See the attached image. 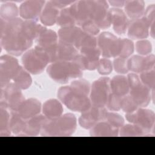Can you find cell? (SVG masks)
<instances>
[{"mask_svg":"<svg viewBox=\"0 0 155 155\" xmlns=\"http://www.w3.org/2000/svg\"><path fill=\"white\" fill-rule=\"evenodd\" d=\"M23 22L19 18L7 21L1 19V45L12 55L19 56L32 45L33 41L24 31Z\"/></svg>","mask_w":155,"mask_h":155,"instance_id":"1","label":"cell"},{"mask_svg":"<svg viewBox=\"0 0 155 155\" xmlns=\"http://www.w3.org/2000/svg\"><path fill=\"white\" fill-rule=\"evenodd\" d=\"M89 93V82L84 79H79L73 82L69 86L60 88L58 96L70 110L82 113L91 106L90 98L88 97Z\"/></svg>","mask_w":155,"mask_h":155,"instance_id":"2","label":"cell"},{"mask_svg":"<svg viewBox=\"0 0 155 155\" xmlns=\"http://www.w3.org/2000/svg\"><path fill=\"white\" fill-rule=\"evenodd\" d=\"M76 128V118L71 113H66L55 119H47L41 135L45 136H67L71 135Z\"/></svg>","mask_w":155,"mask_h":155,"instance_id":"3","label":"cell"},{"mask_svg":"<svg viewBox=\"0 0 155 155\" xmlns=\"http://www.w3.org/2000/svg\"><path fill=\"white\" fill-rule=\"evenodd\" d=\"M48 74L54 81L66 83L73 78L82 76V70L73 61H59L51 63L47 70Z\"/></svg>","mask_w":155,"mask_h":155,"instance_id":"4","label":"cell"},{"mask_svg":"<svg viewBox=\"0 0 155 155\" xmlns=\"http://www.w3.org/2000/svg\"><path fill=\"white\" fill-rule=\"evenodd\" d=\"M22 62L27 71L36 74L41 73L44 70L50 63V59L44 50L35 47V48L28 50L24 54Z\"/></svg>","mask_w":155,"mask_h":155,"instance_id":"5","label":"cell"},{"mask_svg":"<svg viewBox=\"0 0 155 155\" xmlns=\"http://www.w3.org/2000/svg\"><path fill=\"white\" fill-rule=\"evenodd\" d=\"M130 96L138 107H146L151 100L150 90L140 81L139 77L134 73L128 74L127 77Z\"/></svg>","mask_w":155,"mask_h":155,"instance_id":"6","label":"cell"},{"mask_svg":"<svg viewBox=\"0 0 155 155\" xmlns=\"http://www.w3.org/2000/svg\"><path fill=\"white\" fill-rule=\"evenodd\" d=\"M110 82L109 78L103 77L93 83L90 95L91 105L99 108H104L107 106L111 94Z\"/></svg>","mask_w":155,"mask_h":155,"instance_id":"7","label":"cell"},{"mask_svg":"<svg viewBox=\"0 0 155 155\" xmlns=\"http://www.w3.org/2000/svg\"><path fill=\"white\" fill-rule=\"evenodd\" d=\"M1 88V107L18 111L20 105L25 101L20 89L15 83H10Z\"/></svg>","mask_w":155,"mask_h":155,"instance_id":"8","label":"cell"},{"mask_svg":"<svg viewBox=\"0 0 155 155\" xmlns=\"http://www.w3.org/2000/svg\"><path fill=\"white\" fill-rule=\"evenodd\" d=\"M125 116L128 122L139 127L145 134L154 129L155 116L152 110L137 108L132 113H127Z\"/></svg>","mask_w":155,"mask_h":155,"instance_id":"9","label":"cell"},{"mask_svg":"<svg viewBox=\"0 0 155 155\" xmlns=\"http://www.w3.org/2000/svg\"><path fill=\"white\" fill-rule=\"evenodd\" d=\"M97 45L104 58L117 57L119 53L120 38L110 32H102L97 38Z\"/></svg>","mask_w":155,"mask_h":155,"instance_id":"10","label":"cell"},{"mask_svg":"<svg viewBox=\"0 0 155 155\" xmlns=\"http://www.w3.org/2000/svg\"><path fill=\"white\" fill-rule=\"evenodd\" d=\"M101 55V51L97 47L83 48L80 50V53L72 61L81 70H93L97 68Z\"/></svg>","mask_w":155,"mask_h":155,"instance_id":"11","label":"cell"},{"mask_svg":"<svg viewBox=\"0 0 155 155\" xmlns=\"http://www.w3.org/2000/svg\"><path fill=\"white\" fill-rule=\"evenodd\" d=\"M21 66L18 60L12 56L3 55L0 59L1 87L4 88L13 80Z\"/></svg>","mask_w":155,"mask_h":155,"instance_id":"12","label":"cell"},{"mask_svg":"<svg viewBox=\"0 0 155 155\" xmlns=\"http://www.w3.org/2000/svg\"><path fill=\"white\" fill-rule=\"evenodd\" d=\"M90 21L100 29L108 28L111 25L108 16V4L106 1H91Z\"/></svg>","mask_w":155,"mask_h":155,"instance_id":"13","label":"cell"},{"mask_svg":"<svg viewBox=\"0 0 155 155\" xmlns=\"http://www.w3.org/2000/svg\"><path fill=\"white\" fill-rule=\"evenodd\" d=\"M45 52L47 54L50 63L59 61H72L78 54V50L75 47L60 41Z\"/></svg>","mask_w":155,"mask_h":155,"instance_id":"14","label":"cell"},{"mask_svg":"<svg viewBox=\"0 0 155 155\" xmlns=\"http://www.w3.org/2000/svg\"><path fill=\"white\" fill-rule=\"evenodd\" d=\"M107 110L91 105L87 110L82 113L79 119L80 125L85 129H91L97 123L104 120Z\"/></svg>","mask_w":155,"mask_h":155,"instance_id":"15","label":"cell"},{"mask_svg":"<svg viewBox=\"0 0 155 155\" xmlns=\"http://www.w3.org/2000/svg\"><path fill=\"white\" fill-rule=\"evenodd\" d=\"M45 3V1L40 0L24 1L20 5L19 15L25 20L36 21L40 18Z\"/></svg>","mask_w":155,"mask_h":155,"instance_id":"16","label":"cell"},{"mask_svg":"<svg viewBox=\"0 0 155 155\" xmlns=\"http://www.w3.org/2000/svg\"><path fill=\"white\" fill-rule=\"evenodd\" d=\"M91 7V1H75L69 7L76 24L81 26L85 22L90 21Z\"/></svg>","mask_w":155,"mask_h":155,"instance_id":"17","label":"cell"},{"mask_svg":"<svg viewBox=\"0 0 155 155\" xmlns=\"http://www.w3.org/2000/svg\"><path fill=\"white\" fill-rule=\"evenodd\" d=\"M154 56L150 54L145 57L134 55L128 59V68L134 73H142L154 69Z\"/></svg>","mask_w":155,"mask_h":155,"instance_id":"18","label":"cell"},{"mask_svg":"<svg viewBox=\"0 0 155 155\" xmlns=\"http://www.w3.org/2000/svg\"><path fill=\"white\" fill-rule=\"evenodd\" d=\"M108 16L115 33L118 35L125 34L130 21L124 12L120 8L113 7L108 10Z\"/></svg>","mask_w":155,"mask_h":155,"instance_id":"19","label":"cell"},{"mask_svg":"<svg viewBox=\"0 0 155 155\" xmlns=\"http://www.w3.org/2000/svg\"><path fill=\"white\" fill-rule=\"evenodd\" d=\"M150 25L142 17L131 20L128 26V36L132 39H142L148 37Z\"/></svg>","mask_w":155,"mask_h":155,"instance_id":"20","label":"cell"},{"mask_svg":"<svg viewBox=\"0 0 155 155\" xmlns=\"http://www.w3.org/2000/svg\"><path fill=\"white\" fill-rule=\"evenodd\" d=\"M83 31L76 26L62 27L58 31L59 41L75 47Z\"/></svg>","mask_w":155,"mask_h":155,"instance_id":"21","label":"cell"},{"mask_svg":"<svg viewBox=\"0 0 155 155\" xmlns=\"http://www.w3.org/2000/svg\"><path fill=\"white\" fill-rule=\"evenodd\" d=\"M41 109V102L36 99L30 98L22 103L17 112L24 119L28 120L38 115Z\"/></svg>","mask_w":155,"mask_h":155,"instance_id":"22","label":"cell"},{"mask_svg":"<svg viewBox=\"0 0 155 155\" xmlns=\"http://www.w3.org/2000/svg\"><path fill=\"white\" fill-rule=\"evenodd\" d=\"M58 36L51 30H48L45 28L36 38V47L46 51L58 42Z\"/></svg>","mask_w":155,"mask_h":155,"instance_id":"23","label":"cell"},{"mask_svg":"<svg viewBox=\"0 0 155 155\" xmlns=\"http://www.w3.org/2000/svg\"><path fill=\"white\" fill-rule=\"evenodd\" d=\"M47 118L44 115H37L25 121L24 130L21 135L36 136L41 131Z\"/></svg>","mask_w":155,"mask_h":155,"instance_id":"24","label":"cell"},{"mask_svg":"<svg viewBox=\"0 0 155 155\" xmlns=\"http://www.w3.org/2000/svg\"><path fill=\"white\" fill-rule=\"evenodd\" d=\"M124 13L131 20L140 18L145 12V2L142 0L125 1Z\"/></svg>","mask_w":155,"mask_h":155,"instance_id":"25","label":"cell"},{"mask_svg":"<svg viewBox=\"0 0 155 155\" xmlns=\"http://www.w3.org/2000/svg\"><path fill=\"white\" fill-rule=\"evenodd\" d=\"M111 93L120 96H126L130 90L127 78L122 75L115 76L110 82Z\"/></svg>","mask_w":155,"mask_h":155,"instance_id":"26","label":"cell"},{"mask_svg":"<svg viewBox=\"0 0 155 155\" xmlns=\"http://www.w3.org/2000/svg\"><path fill=\"white\" fill-rule=\"evenodd\" d=\"M59 14V9L56 8L50 1L45 4L39 19L44 25L51 26L56 23Z\"/></svg>","mask_w":155,"mask_h":155,"instance_id":"27","label":"cell"},{"mask_svg":"<svg viewBox=\"0 0 155 155\" xmlns=\"http://www.w3.org/2000/svg\"><path fill=\"white\" fill-rule=\"evenodd\" d=\"M42 111L47 119L52 120L62 116L63 108L62 104L58 100L50 99L44 104Z\"/></svg>","mask_w":155,"mask_h":155,"instance_id":"28","label":"cell"},{"mask_svg":"<svg viewBox=\"0 0 155 155\" xmlns=\"http://www.w3.org/2000/svg\"><path fill=\"white\" fill-rule=\"evenodd\" d=\"M118 133L117 128L113 127L104 120L97 123L90 131L91 136H116Z\"/></svg>","mask_w":155,"mask_h":155,"instance_id":"29","label":"cell"},{"mask_svg":"<svg viewBox=\"0 0 155 155\" xmlns=\"http://www.w3.org/2000/svg\"><path fill=\"white\" fill-rule=\"evenodd\" d=\"M19 10L16 5L11 2H7L1 6L0 15L2 19L4 21H10L17 18Z\"/></svg>","mask_w":155,"mask_h":155,"instance_id":"30","label":"cell"},{"mask_svg":"<svg viewBox=\"0 0 155 155\" xmlns=\"http://www.w3.org/2000/svg\"><path fill=\"white\" fill-rule=\"evenodd\" d=\"M13 81L20 89L25 90L30 86L31 78L30 74L21 67Z\"/></svg>","mask_w":155,"mask_h":155,"instance_id":"31","label":"cell"},{"mask_svg":"<svg viewBox=\"0 0 155 155\" xmlns=\"http://www.w3.org/2000/svg\"><path fill=\"white\" fill-rule=\"evenodd\" d=\"M56 24L62 28L75 26L76 22L70 12L69 7L62 9L59 12Z\"/></svg>","mask_w":155,"mask_h":155,"instance_id":"32","label":"cell"},{"mask_svg":"<svg viewBox=\"0 0 155 155\" xmlns=\"http://www.w3.org/2000/svg\"><path fill=\"white\" fill-rule=\"evenodd\" d=\"M25 121L17 111H12L10 120V128L12 132L16 134H21L22 133Z\"/></svg>","mask_w":155,"mask_h":155,"instance_id":"33","label":"cell"},{"mask_svg":"<svg viewBox=\"0 0 155 155\" xmlns=\"http://www.w3.org/2000/svg\"><path fill=\"white\" fill-rule=\"evenodd\" d=\"M0 132L1 136H9L10 135V114L7 110V108L1 107L0 112Z\"/></svg>","mask_w":155,"mask_h":155,"instance_id":"34","label":"cell"},{"mask_svg":"<svg viewBox=\"0 0 155 155\" xmlns=\"http://www.w3.org/2000/svg\"><path fill=\"white\" fill-rule=\"evenodd\" d=\"M134 51L133 42L129 39L120 38V47L118 57L128 59Z\"/></svg>","mask_w":155,"mask_h":155,"instance_id":"35","label":"cell"},{"mask_svg":"<svg viewBox=\"0 0 155 155\" xmlns=\"http://www.w3.org/2000/svg\"><path fill=\"white\" fill-rule=\"evenodd\" d=\"M120 135L122 136H142L144 132L137 125L127 124L120 127Z\"/></svg>","mask_w":155,"mask_h":155,"instance_id":"36","label":"cell"},{"mask_svg":"<svg viewBox=\"0 0 155 155\" xmlns=\"http://www.w3.org/2000/svg\"><path fill=\"white\" fill-rule=\"evenodd\" d=\"M154 69L140 73L139 79L142 83L149 90H154Z\"/></svg>","mask_w":155,"mask_h":155,"instance_id":"37","label":"cell"},{"mask_svg":"<svg viewBox=\"0 0 155 155\" xmlns=\"http://www.w3.org/2000/svg\"><path fill=\"white\" fill-rule=\"evenodd\" d=\"M104 120L115 128H120L124 125V120L123 117L119 114L113 112L107 111Z\"/></svg>","mask_w":155,"mask_h":155,"instance_id":"38","label":"cell"},{"mask_svg":"<svg viewBox=\"0 0 155 155\" xmlns=\"http://www.w3.org/2000/svg\"><path fill=\"white\" fill-rule=\"evenodd\" d=\"M154 10H155V5L154 4H151L147 7V8L145 10L143 13V18L148 22L150 28V34L152 35L153 38H154Z\"/></svg>","mask_w":155,"mask_h":155,"instance_id":"39","label":"cell"},{"mask_svg":"<svg viewBox=\"0 0 155 155\" xmlns=\"http://www.w3.org/2000/svg\"><path fill=\"white\" fill-rule=\"evenodd\" d=\"M120 108L127 113H132L138 108V106L134 102L130 95L122 97Z\"/></svg>","mask_w":155,"mask_h":155,"instance_id":"40","label":"cell"},{"mask_svg":"<svg viewBox=\"0 0 155 155\" xmlns=\"http://www.w3.org/2000/svg\"><path fill=\"white\" fill-rule=\"evenodd\" d=\"M97 70L99 74L102 75L109 74L113 70L111 62L108 58H103L99 60Z\"/></svg>","mask_w":155,"mask_h":155,"instance_id":"41","label":"cell"},{"mask_svg":"<svg viewBox=\"0 0 155 155\" xmlns=\"http://www.w3.org/2000/svg\"><path fill=\"white\" fill-rule=\"evenodd\" d=\"M136 50L137 53L142 56H147L152 51L151 42L148 40H140L136 44Z\"/></svg>","mask_w":155,"mask_h":155,"instance_id":"42","label":"cell"},{"mask_svg":"<svg viewBox=\"0 0 155 155\" xmlns=\"http://www.w3.org/2000/svg\"><path fill=\"white\" fill-rule=\"evenodd\" d=\"M113 66L115 71L118 73L125 74L129 71L128 68V59L117 57L114 60Z\"/></svg>","mask_w":155,"mask_h":155,"instance_id":"43","label":"cell"},{"mask_svg":"<svg viewBox=\"0 0 155 155\" xmlns=\"http://www.w3.org/2000/svg\"><path fill=\"white\" fill-rule=\"evenodd\" d=\"M122 98V97L116 96L111 93L108 100L107 107L110 110L112 111H119V110L121 109L120 104H121Z\"/></svg>","mask_w":155,"mask_h":155,"instance_id":"44","label":"cell"},{"mask_svg":"<svg viewBox=\"0 0 155 155\" xmlns=\"http://www.w3.org/2000/svg\"><path fill=\"white\" fill-rule=\"evenodd\" d=\"M81 29L85 33L93 36H96L99 33V28L91 21H88L81 26Z\"/></svg>","mask_w":155,"mask_h":155,"instance_id":"45","label":"cell"},{"mask_svg":"<svg viewBox=\"0 0 155 155\" xmlns=\"http://www.w3.org/2000/svg\"><path fill=\"white\" fill-rule=\"evenodd\" d=\"M53 5L58 9H63L66 8L68 5L73 4L74 1H62V0H54L51 1Z\"/></svg>","mask_w":155,"mask_h":155,"instance_id":"46","label":"cell"},{"mask_svg":"<svg viewBox=\"0 0 155 155\" xmlns=\"http://www.w3.org/2000/svg\"><path fill=\"white\" fill-rule=\"evenodd\" d=\"M125 1H120V0H117V1H109L108 2L114 7V8H119L120 7H122L124 6Z\"/></svg>","mask_w":155,"mask_h":155,"instance_id":"47","label":"cell"}]
</instances>
